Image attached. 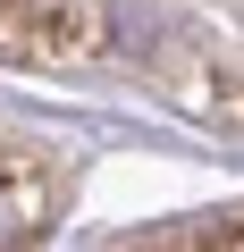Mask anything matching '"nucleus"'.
<instances>
[{"instance_id": "2", "label": "nucleus", "mask_w": 244, "mask_h": 252, "mask_svg": "<svg viewBox=\"0 0 244 252\" xmlns=\"http://www.w3.org/2000/svg\"><path fill=\"white\" fill-rule=\"evenodd\" d=\"M59 193H68V168L34 135L0 126V252H34L59 227Z\"/></svg>"}, {"instance_id": "3", "label": "nucleus", "mask_w": 244, "mask_h": 252, "mask_svg": "<svg viewBox=\"0 0 244 252\" xmlns=\"http://www.w3.org/2000/svg\"><path fill=\"white\" fill-rule=\"evenodd\" d=\"M127 252H244V219H194V227H160Z\"/></svg>"}, {"instance_id": "1", "label": "nucleus", "mask_w": 244, "mask_h": 252, "mask_svg": "<svg viewBox=\"0 0 244 252\" xmlns=\"http://www.w3.org/2000/svg\"><path fill=\"white\" fill-rule=\"evenodd\" d=\"M0 59L135 76L194 118L244 126V0H0Z\"/></svg>"}]
</instances>
